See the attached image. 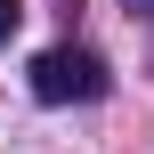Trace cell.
<instances>
[{"mask_svg":"<svg viewBox=\"0 0 154 154\" xmlns=\"http://www.w3.org/2000/svg\"><path fill=\"white\" fill-rule=\"evenodd\" d=\"M32 97L41 106H89V97H106V57L97 49H41L32 57Z\"/></svg>","mask_w":154,"mask_h":154,"instance_id":"obj_1","label":"cell"},{"mask_svg":"<svg viewBox=\"0 0 154 154\" xmlns=\"http://www.w3.org/2000/svg\"><path fill=\"white\" fill-rule=\"evenodd\" d=\"M16 24H24V8H16V0H0V41H8Z\"/></svg>","mask_w":154,"mask_h":154,"instance_id":"obj_2","label":"cell"}]
</instances>
